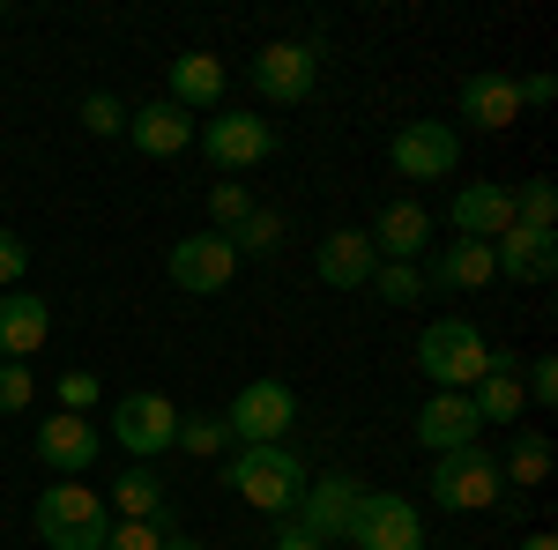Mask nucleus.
<instances>
[{"label": "nucleus", "mask_w": 558, "mask_h": 550, "mask_svg": "<svg viewBox=\"0 0 558 550\" xmlns=\"http://www.w3.org/2000/svg\"><path fill=\"white\" fill-rule=\"evenodd\" d=\"M223 424H231L239 447H283V431L299 424V394H291L283 380H246L239 394H231Z\"/></svg>", "instance_id": "423d86ee"}, {"label": "nucleus", "mask_w": 558, "mask_h": 550, "mask_svg": "<svg viewBox=\"0 0 558 550\" xmlns=\"http://www.w3.org/2000/svg\"><path fill=\"white\" fill-rule=\"evenodd\" d=\"M223 484L260 513H291L305 499V462L291 447H239V454L223 462Z\"/></svg>", "instance_id": "7ed1b4c3"}, {"label": "nucleus", "mask_w": 558, "mask_h": 550, "mask_svg": "<svg viewBox=\"0 0 558 550\" xmlns=\"http://www.w3.org/2000/svg\"><path fill=\"white\" fill-rule=\"evenodd\" d=\"M165 550H202V543H194V536H179V528H172V536H165Z\"/></svg>", "instance_id": "ea45409f"}, {"label": "nucleus", "mask_w": 558, "mask_h": 550, "mask_svg": "<svg viewBox=\"0 0 558 550\" xmlns=\"http://www.w3.org/2000/svg\"><path fill=\"white\" fill-rule=\"evenodd\" d=\"M395 171L402 179H454L462 164V134L447 127V120H410V127H395Z\"/></svg>", "instance_id": "f8f14e48"}, {"label": "nucleus", "mask_w": 558, "mask_h": 550, "mask_svg": "<svg viewBox=\"0 0 558 550\" xmlns=\"http://www.w3.org/2000/svg\"><path fill=\"white\" fill-rule=\"evenodd\" d=\"M476 431H484V417H476L470 394H432L425 410H417V447H425V454H454V447H476Z\"/></svg>", "instance_id": "2eb2a0df"}, {"label": "nucleus", "mask_w": 558, "mask_h": 550, "mask_svg": "<svg viewBox=\"0 0 558 550\" xmlns=\"http://www.w3.org/2000/svg\"><path fill=\"white\" fill-rule=\"evenodd\" d=\"M112 439L128 447L134 462H157L179 439V402L172 394H149V387H142V394H120V402H112Z\"/></svg>", "instance_id": "6e6552de"}, {"label": "nucleus", "mask_w": 558, "mask_h": 550, "mask_svg": "<svg viewBox=\"0 0 558 550\" xmlns=\"http://www.w3.org/2000/svg\"><path fill=\"white\" fill-rule=\"evenodd\" d=\"M194 142L209 149L216 171H254V164H268V157H276V120L223 105V112H209V120L194 127Z\"/></svg>", "instance_id": "39448f33"}, {"label": "nucleus", "mask_w": 558, "mask_h": 550, "mask_svg": "<svg viewBox=\"0 0 558 550\" xmlns=\"http://www.w3.org/2000/svg\"><path fill=\"white\" fill-rule=\"evenodd\" d=\"M499 268H492V246H476V239H447L439 260H432V283L439 291H484Z\"/></svg>", "instance_id": "393cba45"}, {"label": "nucleus", "mask_w": 558, "mask_h": 550, "mask_svg": "<svg viewBox=\"0 0 558 550\" xmlns=\"http://www.w3.org/2000/svg\"><path fill=\"white\" fill-rule=\"evenodd\" d=\"M276 550H320V543H313V536H305L299 521H283V528H276Z\"/></svg>", "instance_id": "58836bf2"}, {"label": "nucleus", "mask_w": 558, "mask_h": 550, "mask_svg": "<svg viewBox=\"0 0 558 550\" xmlns=\"http://www.w3.org/2000/svg\"><path fill=\"white\" fill-rule=\"evenodd\" d=\"M373 268H380L373 239H365V231H350V223H336V231L320 239V254H313V276H320L328 291H365V283H373Z\"/></svg>", "instance_id": "4468645a"}, {"label": "nucleus", "mask_w": 558, "mask_h": 550, "mask_svg": "<svg viewBox=\"0 0 558 550\" xmlns=\"http://www.w3.org/2000/svg\"><path fill=\"white\" fill-rule=\"evenodd\" d=\"M60 410L68 417H89L97 410V372H60Z\"/></svg>", "instance_id": "f704fd0d"}, {"label": "nucleus", "mask_w": 558, "mask_h": 550, "mask_svg": "<svg viewBox=\"0 0 558 550\" xmlns=\"http://www.w3.org/2000/svg\"><path fill=\"white\" fill-rule=\"evenodd\" d=\"M313 83H320V45L313 38H276L254 60V89L268 97V105H305Z\"/></svg>", "instance_id": "1a4fd4ad"}, {"label": "nucleus", "mask_w": 558, "mask_h": 550, "mask_svg": "<svg viewBox=\"0 0 558 550\" xmlns=\"http://www.w3.org/2000/svg\"><path fill=\"white\" fill-rule=\"evenodd\" d=\"M165 276H172L186 297H216L231 276H239V254H231V239H223V231H194V239H179V246H172Z\"/></svg>", "instance_id": "9d476101"}, {"label": "nucleus", "mask_w": 558, "mask_h": 550, "mask_svg": "<svg viewBox=\"0 0 558 550\" xmlns=\"http://www.w3.org/2000/svg\"><path fill=\"white\" fill-rule=\"evenodd\" d=\"M172 447H186V454H202V462H223V454H239L231 424L216 417V410H202V417H186V410H179V439H172Z\"/></svg>", "instance_id": "bb28decb"}, {"label": "nucleus", "mask_w": 558, "mask_h": 550, "mask_svg": "<svg viewBox=\"0 0 558 550\" xmlns=\"http://www.w3.org/2000/svg\"><path fill=\"white\" fill-rule=\"evenodd\" d=\"M83 127L89 134H128V105H120L112 89H89L83 97Z\"/></svg>", "instance_id": "473e14b6"}, {"label": "nucleus", "mask_w": 558, "mask_h": 550, "mask_svg": "<svg viewBox=\"0 0 558 550\" xmlns=\"http://www.w3.org/2000/svg\"><path fill=\"white\" fill-rule=\"evenodd\" d=\"M544 105H558V83L551 75H529L521 83V112H544Z\"/></svg>", "instance_id": "4c0bfd02"}, {"label": "nucleus", "mask_w": 558, "mask_h": 550, "mask_svg": "<svg viewBox=\"0 0 558 550\" xmlns=\"http://www.w3.org/2000/svg\"><path fill=\"white\" fill-rule=\"evenodd\" d=\"M417 372H425L439 394H470L484 372H492V342H484V328L476 320H432L425 335H417Z\"/></svg>", "instance_id": "f257e3e1"}, {"label": "nucleus", "mask_w": 558, "mask_h": 550, "mask_svg": "<svg viewBox=\"0 0 558 550\" xmlns=\"http://www.w3.org/2000/svg\"><path fill=\"white\" fill-rule=\"evenodd\" d=\"M112 536V506L89 491V484H45L38 491V543L45 550H105Z\"/></svg>", "instance_id": "f03ea898"}, {"label": "nucleus", "mask_w": 558, "mask_h": 550, "mask_svg": "<svg viewBox=\"0 0 558 550\" xmlns=\"http://www.w3.org/2000/svg\"><path fill=\"white\" fill-rule=\"evenodd\" d=\"M112 521H172V499H165V476L149 462H134V468H120L112 476Z\"/></svg>", "instance_id": "4be33fe9"}, {"label": "nucleus", "mask_w": 558, "mask_h": 550, "mask_svg": "<svg viewBox=\"0 0 558 550\" xmlns=\"http://www.w3.org/2000/svg\"><path fill=\"white\" fill-rule=\"evenodd\" d=\"M514 231V194L507 186H492V179H476L454 194V239H476V246H492V239H507Z\"/></svg>", "instance_id": "dca6fc26"}, {"label": "nucleus", "mask_w": 558, "mask_h": 550, "mask_svg": "<svg viewBox=\"0 0 558 550\" xmlns=\"http://www.w3.org/2000/svg\"><path fill=\"white\" fill-rule=\"evenodd\" d=\"M31 394H38V380H31V365H8V357H0V417L31 410Z\"/></svg>", "instance_id": "72a5a7b5"}, {"label": "nucleus", "mask_w": 558, "mask_h": 550, "mask_svg": "<svg viewBox=\"0 0 558 550\" xmlns=\"http://www.w3.org/2000/svg\"><path fill=\"white\" fill-rule=\"evenodd\" d=\"M365 239H373V254H387V260H417L425 239H432V216L417 209V201H387L380 223H373Z\"/></svg>", "instance_id": "b1692460"}, {"label": "nucleus", "mask_w": 558, "mask_h": 550, "mask_svg": "<svg viewBox=\"0 0 558 550\" xmlns=\"http://www.w3.org/2000/svg\"><path fill=\"white\" fill-rule=\"evenodd\" d=\"M38 462L52 468V476H89L97 468V424L89 417H68V410H52V417H38Z\"/></svg>", "instance_id": "ddd939ff"}, {"label": "nucleus", "mask_w": 558, "mask_h": 550, "mask_svg": "<svg viewBox=\"0 0 558 550\" xmlns=\"http://www.w3.org/2000/svg\"><path fill=\"white\" fill-rule=\"evenodd\" d=\"M0 23H8V0H0Z\"/></svg>", "instance_id": "79ce46f5"}, {"label": "nucleus", "mask_w": 558, "mask_h": 550, "mask_svg": "<svg viewBox=\"0 0 558 550\" xmlns=\"http://www.w3.org/2000/svg\"><path fill=\"white\" fill-rule=\"evenodd\" d=\"M365 291L387 297V305H417V297H425V276H417V260H380Z\"/></svg>", "instance_id": "c756f323"}, {"label": "nucleus", "mask_w": 558, "mask_h": 550, "mask_svg": "<svg viewBox=\"0 0 558 550\" xmlns=\"http://www.w3.org/2000/svg\"><path fill=\"white\" fill-rule=\"evenodd\" d=\"M492 268L499 276H514V283H551L558 276V231H507V239H492Z\"/></svg>", "instance_id": "a211bd4d"}, {"label": "nucleus", "mask_w": 558, "mask_h": 550, "mask_svg": "<svg viewBox=\"0 0 558 550\" xmlns=\"http://www.w3.org/2000/svg\"><path fill=\"white\" fill-rule=\"evenodd\" d=\"M165 536H172V521H112L105 550H165Z\"/></svg>", "instance_id": "2f4dec72"}, {"label": "nucleus", "mask_w": 558, "mask_h": 550, "mask_svg": "<svg viewBox=\"0 0 558 550\" xmlns=\"http://www.w3.org/2000/svg\"><path fill=\"white\" fill-rule=\"evenodd\" d=\"M246 216H254V194H246L239 179H216V186H209V231H223V239H231Z\"/></svg>", "instance_id": "7c9ffc66"}, {"label": "nucleus", "mask_w": 558, "mask_h": 550, "mask_svg": "<svg viewBox=\"0 0 558 550\" xmlns=\"http://www.w3.org/2000/svg\"><path fill=\"white\" fill-rule=\"evenodd\" d=\"M514 194V223L521 231H551L558 223V186L551 179H521V186H507Z\"/></svg>", "instance_id": "cd10ccee"}, {"label": "nucleus", "mask_w": 558, "mask_h": 550, "mask_svg": "<svg viewBox=\"0 0 558 550\" xmlns=\"http://www.w3.org/2000/svg\"><path fill=\"white\" fill-rule=\"evenodd\" d=\"M276 246H283V216H276V209H254L239 231H231V254H239V260H268Z\"/></svg>", "instance_id": "c85d7f7f"}, {"label": "nucleus", "mask_w": 558, "mask_h": 550, "mask_svg": "<svg viewBox=\"0 0 558 550\" xmlns=\"http://www.w3.org/2000/svg\"><path fill=\"white\" fill-rule=\"evenodd\" d=\"M521 550H558V543H551V536H529V543H521Z\"/></svg>", "instance_id": "a19ab883"}, {"label": "nucleus", "mask_w": 558, "mask_h": 550, "mask_svg": "<svg viewBox=\"0 0 558 550\" xmlns=\"http://www.w3.org/2000/svg\"><path fill=\"white\" fill-rule=\"evenodd\" d=\"M462 120L484 134H507L521 120V83L514 75H470L462 83Z\"/></svg>", "instance_id": "412c9836"}, {"label": "nucleus", "mask_w": 558, "mask_h": 550, "mask_svg": "<svg viewBox=\"0 0 558 550\" xmlns=\"http://www.w3.org/2000/svg\"><path fill=\"white\" fill-rule=\"evenodd\" d=\"M544 476H551V439H544V431H514V447L499 454V484L529 491V484H544Z\"/></svg>", "instance_id": "a878e982"}, {"label": "nucleus", "mask_w": 558, "mask_h": 550, "mask_svg": "<svg viewBox=\"0 0 558 550\" xmlns=\"http://www.w3.org/2000/svg\"><path fill=\"white\" fill-rule=\"evenodd\" d=\"M23 268H31V246L0 223V291H15V283H23Z\"/></svg>", "instance_id": "e433bc0d"}, {"label": "nucleus", "mask_w": 558, "mask_h": 550, "mask_svg": "<svg viewBox=\"0 0 558 550\" xmlns=\"http://www.w3.org/2000/svg\"><path fill=\"white\" fill-rule=\"evenodd\" d=\"M45 335H52V313H45V297H31V291H8V297H0V357H8V365L38 357Z\"/></svg>", "instance_id": "6ab92c4d"}, {"label": "nucleus", "mask_w": 558, "mask_h": 550, "mask_svg": "<svg viewBox=\"0 0 558 550\" xmlns=\"http://www.w3.org/2000/svg\"><path fill=\"white\" fill-rule=\"evenodd\" d=\"M194 127H202V120L179 112L172 97H149L142 112H128V142L142 149V157H179V149L194 142Z\"/></svg>", "instance_id": "f3484780"}, {"label": "nucleus", "mask_w": 558, "mask_h": 550, "mask_svg": "<svg viewBox=\"0 0 558 550\" xmlns=\"http://www.w3.org/2000/svg\"><path fill=\"white\" fill-rule=\"evenodd\" d=\"M223 89H231V75H223L216 52H179L172 60V105L179 112H223Z\"/></svg>", "instance_id": "aec40b11"}, {"label": "nucleus", "mask_w": 558, "mask_h": 550, "mask_svg": "<svg viewBox=\"0 0 558 550\" xmlns=\"http://www.w3.org/2000/svg\"><path fill=\"white\" fill-rule=\"evenodd\" d=\"M499 454H484V447H454V454H439L432 462V506L439 513H484L499 506Z\"/></svg>", "instance_id": "20e7f679"}, {"label": "nucleus", "mask_w": 558, "mask_h": 550, "mask_svg": "<svg viewBox=\"0 0 558 550\" xmlns=\"http://www.w3.org/2000/svg\"><path fill=\"white\" fill-rule=\"evenodd\" d=\"M521 394H529L536 410H551V402H558V357H536L529 380H521Z\"/></svg>", "instance_id": "c9c22d12"}, {"label": "nucleus", "mask_w": 558, "mask_h": 550, "mask_svg": "<svg viewBox=\"0 0 558 550\" xmlns=\"http://www.w3.org/2000/svg\"><path fill=\"white\" fill-rule=\"evenodd\" d=\"M357 499H365V484H357L350 468H336V476H313V484H305V499L291 506V521H299L305 536H313V543L328 550V543H336V536L350 528Z\"/></svg>", "instance_id": "9b49d317"}, {"label": "nucleus", "mask_w": 558, "mask_h": 550, "mask_svg": "<svg viewBox=\"0 0 558 550\" xmlns=\"http://www.w3.org/2000/svg\"><path fill=\"white\" fill-rule=\"evenodd\" d=\"M350 550H425V521L402 491H365L350 513Z\"/></svg>", "instance_id": "0eeeda50"}, {"label": "nucleus", "mask_w": 558, "mask_h": 550, "mask_svg": "<svg viewBox=\"0 0 558 550\" xmlns=\"http://www.w3.org/2000/svg\"><path fill=\"white\" fill-rule=\"evenodd\" d=\"M476 417L484 424H514L521 410H529V394H521V372H514V350H492V372L470 387Z\"/></svg>", "instance_id": "5701e85b"}]
</instances>
